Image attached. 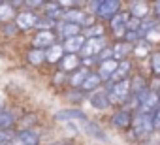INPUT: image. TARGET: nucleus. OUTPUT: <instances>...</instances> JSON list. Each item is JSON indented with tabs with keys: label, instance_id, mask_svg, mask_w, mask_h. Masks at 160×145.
<instances>
[{
	"label": "nucleus",
	"instance_id": "5",
	"mask_svg": "<svg viewBox=\"0 0 160 145\" xmlns=\"http://www.w3.org/2000/svg\"><path fill=\"white\" fill-rule=\"evenodd\" d=\"M108 47V38L102 36V38H85V45L79 53L81 58H92V57H98L104 49Z\"/></svg>",
	"mask_w": 160,
	"mask_h": 145
},
{
	"label": "nucleus",
	"instance_id": "33",
	"mask_svg": "<svg viewBox=\"0 0 160 145\" xmlns=\"http://www.w3.org/2000/svg\"><path fill=\"white\" fill-rule=\"evenodd\" d=\"M151 8H152V12H154V13H152V17L160 23V0H154V2L151 4Z\"/></svg>",
	"mask_w": 160,
	"mask_h": 145
},
{
	"label": "nucleus",
	"instance_id": "11",
	"mask_svg": "<svg viewBox=\"0 0 160 145\" xmlns=\"http://www.w3.org/2000/svg\"><path fill=\"white\" fill-rule=\"evenodd\" d=\"M81 30H83V28L79 27V25H75V23H68V21H58V23H57V28H55L57 38H60L62 42L68 40V38L79 36V34H81Z\"/></svg>",
	"mask_w": 160,
	"mask_h": 145
},
{
	"label": "nucleus",
	"instance_id": "25",
	"mask_svg": "<svg viewBox=\"0 0 160 145\" xmlns=\"http://www.w3.org/2000/svg\"><path fill=\"white\" fill-rule=\"evenodd\" d=\"M81 34H83L85 38H102V36H106V28H104L102 23H96V21H94L91 27L83 28Z\"/></svg>",
	"mask_w": 160,
	"mask_h": 145
},
{
	"label": "nucleus",
	"instance_id": "16",
	"mask_svg": "<svg viewBox=\"0 0 160 145\" xmlns=\"http://www.w3.org/2000/svg\"><path fill=\"white\" fill-rule=\"evenodd\" d=\"M60 45H62L64 53H68V55H79V53H81V49H83V45H85V36L79 34V36L68 38V40H64Z\"/></svg>",
	"mask_w": 160,
	"mask_h": 145
},
{
	"label": "nucleus",
	"instance_id": "8",
	"mask_svg": "<svg viewBox=\"0 0 160 145\" xmlns=\"http://www.w3.org/2000/svg\"><path fill=\"white\" fill-rule=\"evenodd\" d=\"M151 2H147V0H132V2H128V13L130 17L138 19V21H143L147 17H151Z\"/></svg>",
	"mask_w": 160,
	"mask_h": 145
},
{
	"label": "nucleus",
	"instance_id": "9",
	"mask_svg": "<svg viewBox=\"0 0 160 145\" xmlns=\"http://www.w3.org/2000/svg\"><path fill=\"white\" fill-rule=\"evenodd\" d=\"M128 19H130V13L128 12H119L117 15H113L109 19V28L115 34L117 42H121L124 38V34H126V21Z\"/></svg>",
	"mask_w": 160,
	"mask_h": 145
},
{
	"label": "nucleus",
	"instance_id": "35",
	"mask_svg": "<svg viewBox=\"0 0 160 145\" xmlns=\"http://www.w3.org/2000/svg\"><path fill=\"white\" fill-rule=\"evenodd\" d=\"M6 145H17V143H15V139H13V141H10V143H6Z\"/></svg>",
	"mask_w": 160,
	"mask_h": 145
},
{
	"label": "nucleus",
	"instance_id": "2",
	"mask_svg": "<svg viewBox=\"0 0 160 145\" xmlns=\"http://www.w3.org/2000/svg\"><path fill=\"white\" fill-rule=\"evenodd\" d=\"M130 132L136 139H147L154 130H152V115L147 113H139L136 111L132 115V124H130Z\"/></svg>",
	"mask_w": 160,
	"mask_h": 145
},
{
	"label": "nucleus",
	"instance_id": "34",
	"mask_svg": "<svg viewBox=\"0 0 160 145\" xmlns=\"http://www.w3.org/2000/svg\"><path fill=\"white\" fill-rule=\"evenodd\" d=\"M49 145H73L72 141H55V143H49Z\"/></svg>",
	"mask_w": 160,
	"mask_h": 145
},
{
	"label": "nucleus",
	"instance_id": "31",
	"mask_svg": "<svg viewBox=\"0 0 160 145\" xmlns=\"http://www.w3.org/2000/svg\"><path fill=\"white\" fill-rule=\"evenodd\" d=\"M96 58H98V62L113 60V51H111V45H108V47H106V49H104V51H102V53H100L98 57H96Z\"/></svg>",
	"mask_w": 160,
	"mask_h": 145
},
{
	"label": "nucleus",
	"instance_id": "17",
	"mask_svg": "<svg viewBox=\"0 0 160 145\" xmlns=\"http://www.w3.org/2000/svg\"><path fill=\"white\" fill-rule=\"evenodd\" d=\"M132 47H134V45H130V43H126V42H117V43H113V45H111L113 60H117V62L128 60L130 55H132Z\"/></svg>",
	"mask_w": 160,
	"mask_h": 145
},
{
	"label": "nucleus",
	"instance_id": "13",
	"mask_svg": "<svg viewBox=\"0 0 160 145\" xmlns=\"http://www.w3.org/2000/svg\"><path fill=\"white\" fill-rule=\"evenodd\" d=\"M58 66H60L62 74L70 76L72 72H75V70L81 68V57H79V55H68V53H64L62 58H60V62H58Z\"/></svg>",
	"mask_w": 160,
	"mask_h": 145
},
{
	"label": "nucleus",
	"instance_id": "4",
	"mask_svg": "<svg viewBox=\"0 0 160 145\" xmlns=\"http://www.w3.org/2000/svg\"><path fill=\"white\" fill-rule=\"evenodd\" d=\"M38 23H40V12H32V10H23L17 12L15 17V27L19 30H38Z\"/></svg>",
	"mask_w": 160,
	"mask_h": 145
},
{
	"label": "nucleus",
	"instance_id": "32",
	"mask_svg": "<svg viewBox=\"0 0 160 145\" xmlns=\"http://www.w3.org/2000/svg\"><path fill=\"white\" fill-rule=\"evenodd\" d=\"M152 130L154 132H160V108L152 113Z\"/></svg>",
	"mask_w": 160,
	"mask_h": 145
},
{
	"label": "nucleus",
	"instance_id": "26",
	"mask_svg": "<svg viewBox=\"0 0 160 145\" xmlns=\"http://www.w3.org/2000/svg\"><path fill=\"white\" fill-rule=\"evenodd\" d=\"M27 62L32 64V66L43 64V62H45V51H43V49H34V47H32V49L27 53Z\"/></svg>",
	"mask_w": 160,
	"mask_h": 145
},
{
	"label": "nucleus",
	"instance_id": "27",
	"mask_svg": "<svg viewBox=\"0 0 160 145\" xmlns=\"http://www.w3.org/2000/svg\"><path fill=\"white\" fill-rule=\"evenodd\" d=\"M149 64H151V74H152V78L160 79V49H154L151 53Z\"/></svg>",
	"mask_w": 160,
	"mask_h": 145
},
{
	"label": "nucleus",
	"instance_id": "30",
	"mask_svg": "<svg viewBox=\"0 0 160 145\" xmlns=\"http://www.w3.org/2000/svg\"><path fill=\"white\" fill-rule=\"evenodd\" d=\"M15 130H0V145H6L15 139Z\"/></svg>",
	"mask_w": 160,
	"mask_h": 145
},
{
	"label": "nucleus",
	"instance_id": "23",
	"mask_svg": "<svg viewBox=\"0 0 160 145\" xmlns=\"http://www.w3.org/2000/svg\"><path fill=\"white\" fill-rule=\"evenodd\" d=\"M62 55H64L62 45L60 43H55V45H51V47L45 49V62L47 64H58L60 58H62Z\"/></svg>",
	"mask_w": 160,
	"mask_h": 145
},
{
	"label": "nucleus",
	"instance_id": "10",
	"mask_svg": "<svg viewBox=\"0 0 160 145\" xmlns=\"http://www.w3.org/2000/svg\"><path fill=\"white\" fill-rule=\"evenodd\" d=\"M117 66H119V62L117 60H106V62H98V66H96V74H98V78H100V81L102 83H111V78L115 76V72H117Z\"/></svg>",
	"mask_w": 160,
	"mask_h": 145
},
{
	"label": "nucleus",
	"instance_id": "22",
	"mask_svg": "<svg viewBox=\"0 0 160 145\" xmlns=\"http://www.w3.org/2000/svg\"><path fill=\"white\" fill-rule=\"evenodd\" d=\"M102 87V81H100V78H98V74L94 70H91V74L87 76V79L83 81V85L79 87V91L81 92H89V94H92L94 91H98Z\"/></svg>",
	"mask_w": 160,
	"mask_h": 145
},
{
	"label": "nucleus",
	"instance_id": "24",
	"mask_svg": "<svg viewBox=\"0 0 160 145\" xmlns=\"http://www.w3.org/2000/svg\"><path fill=\"white\" fill-rule=\"evenodd\" d=\"M151 53H152V47L145 42V40H139L134 47H132V55L136 57V58H149L151 57Z\"/></svg>",
	"mask_w": 160,
	"mask_h": 145
},
{
	"label": "nucleus",
	"instance_id": "14",
	"mask_svg": "<svg viewBox=\"0 0 160 145\" xmlns=\"http://www.w3.org/2000/svg\"><path fill=\"white\" fill-rule=\"evenodd\" d=\"M111 124H113L117 130H130L132 113H130L128 109H117V111L111 115Z\"/></svg>",
	"mask_w": 160,
	"mask_h": 145
},
{
	"label": "nucleus",
	"instance_id": "1",
	"mask_svg": "<svg viewBox=\"0 0 160 145\" xmlns=\"http://www.w3.org/2000/svg\"><path fill=\"white\" fill-rule=\"evenodd\" d=\"M106 92H108V98H109V106H115V108L122 109V106L128 104V100H130V78L121 79L117 83H108Z\"/></svg>",
	"mask_w": 160,
	"mask_h": 145
},
{
	"label": "nucleus",
	"instance_id": "20",
	"mask_svg": "<svg viewBox=\"0 0 160 145\" xmlns=\"http://www.w3.org/2000/svg\"><path fill=\"white\" fill-rule=\"evenodd\" d=\"M89 74H91V70H87V68H83V66L79 68V70H75V72H72V74L68 76V85L72 87V91H77L79 87H81Z\"/></svg>",
	"mask_w": 160,
	"mask_h": 145
},
{
	"label": "nucleus",
	"instance_id": "28",
	"mask_svg": "<svg viewBox=\"0 0 160 145\" xmlns=\"http://www.w3.org/2000/svg\"><path fill=\"white\" fill-rule=\"evenodd\" d=\"M17 124V119L10 111H0V130H13Z\"/></svg>",
	"mask_w": 160,
	"mask_h": 145
},
{
	"label": "nucleus",
	"instance_id": "6",
	"mask_svg": "<svg viewBox=\"0 0 160 145\" xmlns=\"http://www.w3.org/2000/svg\"><path fill=\"white\" fill-rule=\"evenodd\" d=\"M32 47L34 49H47L55 43H58V38H57V32L55 30H36V34L32 36Z\"/></svg>",
	"mask_w": 160,
	"mask_h": 145
},
{
	"label": "nucleus",
	"instance_id": "21",
	"mask_svg": "<svg viewBox=\"0 0 160 145\" xmlns=\"http://www.w3.org/2000/svg\"><path fill=\"white\" fill-rule=\"evenodd\" d=\"M79 130H83L87 136H91V138H96V139H102V141H106L108 139V136L104 134V130L98 126V122H94V121H87V122H83L81 126H79Z\"/></svg>",
	"mask_w": 160,
	"mask_h": 145
},
{
	"label": "nucleus",
	"instance_id": "12",
	"mask_svg": "<svg viewBox=\"0 0 160 145\" xmlns=\"http://www.w3.org/2000/svg\"><path fill=\"white\" fill-rule=\"evenodd\" d=\"M147 91H149V81L145 76H141V74L130 76V96L132 98H139Z\"/></svg>",
	"mask_w": 160,
	"mask_h": 145
},
{
	"label": "nucleus",
	"instance_id": "29",
	"mask_svg": "<svg viewBox=\"0 0 160 145\" xmlns=\"http://www.w3.org/2000/svg\"><path fill=\"white\" fill-rule=\"evenodd\" d=\"M141 40H145L149 45H151V43H158V42H160V25H156L154 28H151L149 32H145Z\"/></svg>",
	"mask_w": 160,
	"mask_h": 145
},
{
	"label": "nucleus",
	"instance_id": "15",
	"mask_svg": "<svg viewBox=\"0 0 160 145\" xmlns=\"http://www.w3.org/2000/svg\"><path fill=\"white\" fill-rule=\"evenodd\" d=\"M15 143L17 145H40V132L30 128V130H19L15 134Z\"/></svg>",
	"mask_w": 160,
	"mask_h": 145
},
{
	"label": "nucleus",
	"instance_id": "3",
	"mask_svg": "<svg viewBox=\"0 0 160 145\" xmlns=\"http://www.w3.org/2000/svg\"><path fill=\"white\" fill-rule=\"evenodd\" d=\"M121 2L119 0H98V2H94V4H91V8L94 10V17H98L100 21H108L109 23V19L113 17V15H117L119 12H121Z\"/></svg>",
	"mask_w": 160,
	"mask_h": 145
},
{
	"label": "nucleus",
	"instance_id": "19",
	"mask_svg": "<svg viewBox=\"0 0 160 145\" xmlns=\"http://www.w3.org/2000/svg\"><path fill=\"white\" fill-rule=\"evenodd\" d=\"M89 102H91V106H92L94 109H100V111L111 108V106H109V98H108L106 89H98V91H94V92L91 94Z\"/></svg>",
	"mask_w": 160,
	"mask_h": 145
},
{
	"label": "nucleus",
	"instance_id": "7",
	"mask_svg": "<svg viewBox=\"0 0 160 145\" xmlns=\"http://www.w3.org/2000/svg\"><path fill=\"white\" fill-rule=\"evenodd\" d=\"M55 121H58V122H72V124H79L81 126L83 122H87L89 121V117L81 111V109H62V111H58V113H55Z\"/></svg>",
	"mask_w": 160,
	"mask_h": 145
},
{
	"label": "nucleus",
	"instance_id": "18",
	"mask_svg": "<svg viewBox=\"0 0 160 145\" xmlns=\"http://www.w3.org/2000/svg\"><path fill=\"white\" fill-rule=\"evenodd\" d=\"M15 17H17V10L13 2H0V25L15 23Z\"/></svg>",
	"mask_w": 160,
	"mask_h": 145
}]
</instances>
